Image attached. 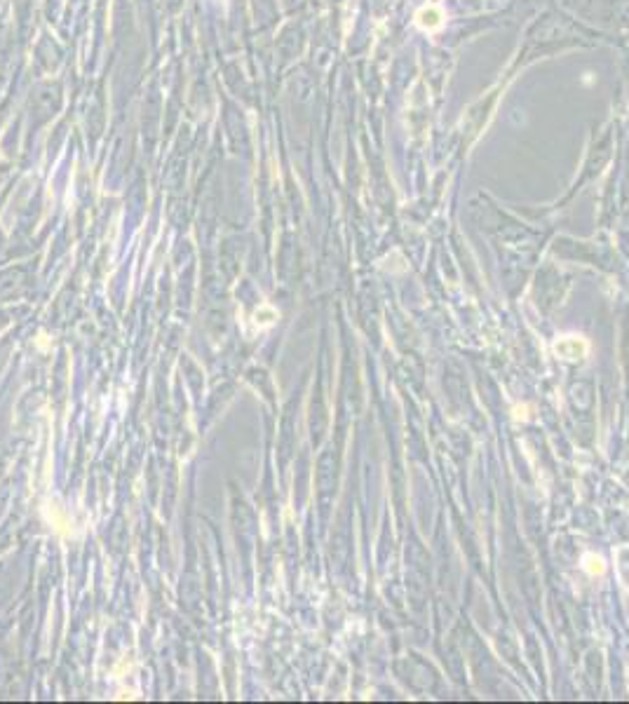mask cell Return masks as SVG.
Instances as JSON below:
<instances>
[{"instance_id": "1", "label": "cell", "mask_w": 629, "mask_h": 704, "mask_svg": "<svg viewBox=\"0 0 629 704\" xmlns=\"http://www.w3.org/2000/svg\"><path fill=\"white\" fill-rule=\"evenodd\" d=\"M552 350L557 357L566 359V361H580L587 357V352H590V343H587V338L568 333V336H559L554 340Z\"/></svg>"}, {"instance_id": "2", "label": "cell", "mask_w": 629, "mask_h": 704, "mask_svg": "<svg viewBox=\"0 0 629 704\" xmlns=\"http://www.w3.org/2000/svg\"><path fill=\"white\" fill-rule=\"evenodd\" d=\"M441 22H444V15H441V10L437 8V5H425V8L416 15V24L425 31L439 29Z\"/></svg>"}, {"instance_id": "3", "label": "cell", "mask_w": 629, "mask_h": 704, "mask_svg": "<svg viewBox=\"0 0 629 704\" xmlns=\"http://www.w3.org/2000/svg\"><path fill=\"white\" fill-rule=\"evenodd\" d=\"M582 568H585V571L590 573V575H604L606 563L597 554H585V556H582Z\"/></svg>"}]
</instances>
